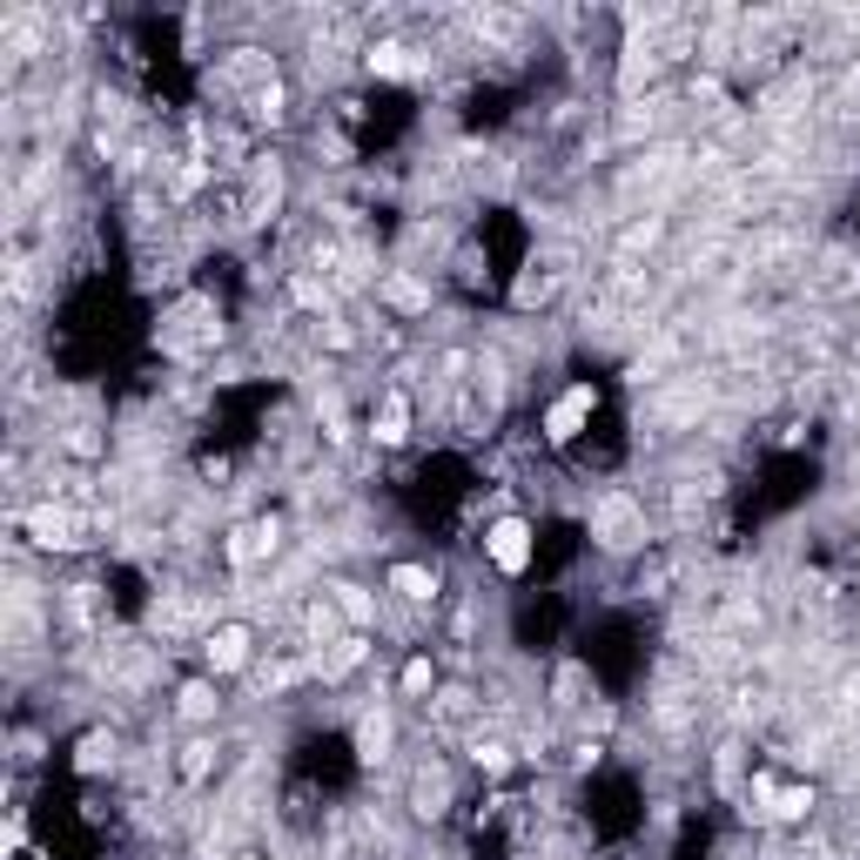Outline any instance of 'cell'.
<instances>
[{
  "label": "cell",
  "instance_id": "4",
  "mask_svg": "<svg viewBox=\"0 0 860 860\" xmlns=\"http://www.w3.org/2000/svg\"><path fill=\"white\" fill-rule=\"evenodd\" d=\"M209 665H216V672H236V665H249V632H243V625H223V632H209Z\"/></svg>",
  "mask_w": 860,
  "mask_h": 860
},
{
  "label": "cell",
  "instance_id": "5",
  "mask_svg": "<svg viewBox=\"0 0 860 860\" xmlns=\"http://www.w3.org/2000/svg\"><path fill=\"white\" fill-rule=\"evenodd\" d=\"M391 585H397L404 599H431V592H437V579H431L424 565H397V572H391Z\"/></svg>",
  "mask_w": 860,
  "mask_h": 860
},
{
  "label": "cell",
  "instance_id": "2",
  "mask_svg": "<svg viewBox=\"0 0 860 860\" xmlns=\"http://www.w3.org/2000/svg\"><path fill=\"white\" fill-rule=\"evenodd\" d=\"M484 552H491L497 572H525V565H532V532H525L518 518H497V525L484 532Z\"/></svg>",
  "mask_w": 860,
  "mask_h": 860
},
{
  "label": "cell",
  "instance_id": "9",
  "mask_svg": "<svg viewBox=\"0 0 860 860\" xmlns=\"http://www.w3.org/2000/svg\"><path fill=\"white\" fill-rule=\"evenodd\" d=\"M182 713H189V720H209V713H216V693H209V685H189V693H182Z\"/></svg>",
  "mask_w": 860,
  "mask_h": 860
},
{
  "label": "cell",
  "instance_id": "1",
  "mask_svg": "<svg viewBox=\"0 0 860 860\" xmlns=\"http://www.w3.org/2000/svg\"><path fill=\"white\" fill-rule=\"evenodd\" d=\"M592 538H599L605 552H632V545L645 538V511H639L632 497H599V511H592Z\"/></svg>",
  "mask_w": 860,
  "mask_h": 860
},
{
  "label": "cell",
  "instance_id": "12",
  "mask_svg": "<svg viewBox=\"0 0 860 860\" xmlns=\"http://www.w3.org/2000/svg\"><path fill=\"white\" fill-rule=\"evenodd\" d=\"M101 760H115V740H101V733L81 740V767H101Z\"/></svg>",
  "mask_w": 860,
  "mask_h": 860
},
{
  "label": "cell",
  "instance_id": "6",
  "mask_svg": "<svg viewBox=\"0 0 860 860\" xmlns=\"http://www.w3.org/2000/svg\"><path fill=\"white\" fill-rule=\"evenodd\" d=\"M357 747H364V760H384V747H391V720H384V713H370V720L357 726Z\"/></svg>",
  "mask_w": 860,
  "mask_h": 860
},
{
  "label": "cell",
  "instance_id": "10",
  "mask_svg": "<svg viewBox=\"0 0 860 860\" xmlns=\"http://www.w3.org/2000/svg\"><path fill=\"white\" fill-rule=\"evenodd\" d=\"M431 679H437V665H431V659H411V665H404V693H424Z\"/></svg>",
  "mask_w": 860,
  "mask_h": 860
},
{
  "label": "cell",
  "instance_id": "11",
  "mask_svg": "<svg viewBox=\"0 0 860 860\" xmlns=\"http://www.w3.org/2000/svg\"><path fill=\"white\" fill-rule=\"evenodd\" d=\"M404 55H411V48H377V55H370V68H384V75H404V68H411Z\"/></svg>",
  "mask_w": 860,
  "mask_h": 860
},
{
  "label": "cell",
  "instance_id": "8",
  "mask_svg": "<svg viewBox=\"0 0 860 860\" xmlns=\"http://www.w3.org/2000/svg\"><path fill=\"white\" fill-rule=\"evenodd\" d=\"M404 424H411V411H404V397H391V404H384V424H377V437H384V444H404Z\"/></svg>",
  "mask_w": 860,
  "mask_h": 860
},
{
  "label": "cell",
  "instance_id": "3",
  "mask_svg": "<svg viewBox=\"0 0 860 860\" xmlns=\"http://www.w3.org/2000/svg\"><path fill=\"white\" fill-rule=\"evenodd\" d=\"M592 404H599V397H592V384H572V391H565V397L545 411V437H552V444H572V437L585 431Z\"/></svg>",
  "mask_w": 860,
  "mask_h": 860
},
{
  "label": "cell",
  "instance_id": "7",
  "mask_svg": "<svg viewBox=\"0 0 860 860\" xmlns=\"http://www.w3.org/2000/svg\"><path fill=\"white\" fill-rule=\"evenodd\" d=\"M444 773H417V813H444Z\"/></svg>",
  "mask_w": 860,
  "mask_h": 860
}]
</instances>
